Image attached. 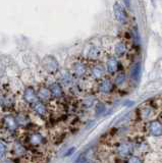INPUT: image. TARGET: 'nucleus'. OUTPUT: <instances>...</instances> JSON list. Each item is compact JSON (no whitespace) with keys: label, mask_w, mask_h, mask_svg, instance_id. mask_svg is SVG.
Segmentation results:
<instances>
[{"label":"nucleus","mask_w":162,"mask_h":163,"mask_svg":"<svg viewBox=\"0 0 162 163\" xmlns=\"http://www.w3.org/2000/svg\"><path fill=\"white\" fill-rule=\"evenodd\" d=\"M43 66L49 73L57 72L59 69V64L53 56H46L43 59Z\"/></svg>","instance_id":"1"},{"label":"nucleus","mask_w":162,"mask_h":163,"mask_svg":"<svg viewBox=\"0 0 162 163\" xmlns=\"http://www.w3.org/2000/svg\"><path fill=\"white\" fill-rule=\"evenodd\" d=\"M24 100L28 104H35L38 101V96H37V92L33 88H27L24 91Z\"/></svg>","instance_id":"2"},{"label":"nucleus","mask_w":162,"mask_h":163,"mask_svg":"<svg viewBox=\"0 0 162 163\" xmlns=\"http://www.w3.org/2000/svg\"><path fill=\"white\" fill-rule=\"evenodd\" d=\"M113 12H114V16H115L116 20L119 21V23H124L127 21V14L124 12L123 7H121L119 3H115L113 5Z\"/></svg>","instance_id":"3"},{"label":"nucleus","mask_w":162,"mask_h":163,"mask_svg":"<svg viewBox=\"0 0 162 163\" xmlns=\"http://www.w3.org/2000/svg\"><path fill=\"white\" fill-rule=\"evenodd\" d=\"M4 125L5 128L10 132H14L18 127V123L16 121V118L12 115H6L4 117Z\"/></svg>","instance_id":"4"},{"label":"nucleus","mask_w":162,"mask_h":163,"mask_svg":"<svg viewBox=\"0 0 162 163\" xmlns=\"http://www.w3.org/2000/svg\"><path fill=\"white\" fill-rule=\"evenodd\" d=\"M150 132L152 133L153 136L160 137L162 135V123L158 120H154L150 123Z\"/></svg>","instance_id":"5"},{"label":"nucleus","mask_w":162,"mask_h":163,"mask_svg":"<svg viewBox=\"0 0 162 163\" xmlns=\"http://www.w3.org/2000/svg\"><path fill=\"white\" fill-rule=\"evenodd\" d=\"M51 96H53L55 98H60L62 94H63V90L59 83H53L49 88Z\"/></svg>","instance_id":"6"},{"label":"nucleus","mask_w":162,"mask_h":163,"mask_svg":"<svg viewBox=\"0 0 162 163\" xmlns=\"http://www.w3.org/2000/svg\"><path fill=\"white\" fill-rule=\"evenodd\" d=\"M33 108H34L35 112L37 114H39L40 116H45L47 113L46 106L43 104V102L41 101H37L35 104H33Z\"/></svg>","instance_id":"7"},{"label":"nucleus","mask_w":162,"mask_h":163,"mask_svg":"<svg viewBox=\"0 0 162 163\" xmlns=\"http://www.w3.org/2000/svg\"><path fill=\"white\" fill-rule=\"evenodd\" d=\"M118 68V61L115 57H109L107 60V70L110 73H114Z\"/></svg>","instance_id":"8"},{"label":"nucleus","mask_w":162,"mask_h":163,"mask_svg":"<svg viewBox=\"0 0 162 163\" xmlns=\"http://www.w3.org/2000/svg\"><path fill=\"white\" fill-rule=\"evenodd\" d=\"M37 96H38V98L42 101H45V100H49L52 96H51V93H50V90L48 88H41L40 90L38 91V93H37Z\"/></svg>","instance_id":"9"},{"label":"nucleus","mask_w":162,"mask_h":163,"mask_svg":"<svg viewBox=\"0 0 162 163\" xmlns=\"http://www.w3.org/2000/svg\"><path fill=\"white\" fill-rule=\"evenodd\" d=\"M99 90L104 94L110 93L112 90V83L109 80H104L103 82H101L100 86H99Z\"/></svg>","instance_id":"10"},{"label":"nucleus","mask_w":162,"mask_h":163,"mask_svg":"<svg viewBox=\"0 0 162 163\" xmlns=\"http://www.w3.org/2000/svg\"><path fill=\"white\" fill-rule=\"evenodd\" d=\"M72 72L76 76L78 77H82L84 76L87 72V68L86 65H84L83 63H76L72 68Z\"/></svg>","instance_id":"11"},{"label":"nucleus","mask_w":162,"mask_h":163,"mask_svg":"<svg viewBox=\"0 0 162 163\" xmlns=\"http://www.w3.org/2000/svg\"><path fill=\"white\" fill-rule=\"evenodd\" d=\"M117 151H118V154L120 156H127V155H130L132 152V146L127 143L121 144L118 147V150Z\"/></svg>","instance_id":"12"},{"label":"nucleus","mask_w":162,"mask_h":163,"mask_svg":"<svg viewBox=\"0 0 162 163\" xmlns=\"http://www.w3.org/2000/svg\"><path fill=\"white\" fill-rule=\"evenodd\" d=\"M140 73H141V63H140V62H137V63L134 64V66H132V70H131V76L132 77V80L138 81Z\"/></svg>","instance_id":"13"},{"label":"nucleus","mask_w":162,"mask_h":163,"mask_svg":"<svg viewBox=\"0 0 162 163\" xmlns=\"http://www.w3.org/2000/svg\"><path fill=\"white\" fill-rule=\"evenodd\" d=\"M127 52V47L126 45L123 43V42H119V43H117L116 44V46H115V53L117 56H123L124 54H126Z\"/></svg>","instance_id":"14"},{"label":"nucleus","mask_w":162,"mask_h":163,"mask_svg":"<svg viewBox=\"0 0 162 163\" xmlns=\"http://www.w3.org/2000/svg\"><path fill=\"white\" fill-rule=\"evenodd\" d=\"M92 75H93L95 79H100V77L104 75V68H103L101 65H96L92 69Z\"/></svg>","instance_id":"15"},{"label":"nucleus","mask_w":162,"mask_h":163,"mask_svg":"<svg viewBox=\"0 0 162 163\" xmlns=\"http://www.w3.org/2000/svg\"><path fill=\"white\" fill-rule=\"evenodd\" d=\"M42 140L43 138L40 134H33L30 138V142L33 145H39V144L42 142Z\"/></svg>","instance_id":"16"},{"label":"nucleus","mask_w":162,"mask_h":163,"mask_svg":"<svg viewBox=\"0 0 162 163\" xmlns=\"http://www.w3.org/2000/svg\"><path fill=\"white\" fill-rule=\"evenodd\" d=\"M12 102H13L12 98L8 97L7 95H3V96H1V97H0V104H1V105L9 106V105L12 104Z\"/></svg>","instance_id":"17"},{"label":"nucleus","mask_w":162,"mask_h":163,"mask_svg":"<svg viewBox=\"0 0 162 163\" xmlns=\"http://www.w3.org/2000/svg\"><path fill=\"white\" fill-rule=\"evenodd\" d=\"M105 110H106V107L103 103H98L96 107H95V112H96L97 115H101V114L105 112Z\"/></svg>","instance_id":"18"},{"label":"nucleus","mask_w":162,"mask_h":163,"mask_svg":"<svg viewBox=\"0 0 162 163\" xmlns=\"http://www.w3.org/2000/svg\"><path fill=\"white\" fill-rule=\"evenodd\" d=\"M98 55H99V51L97 48L95 47H92L91 49H89V51H88V56L90 58H97Z\"/></svg>","instance_id":"19"},{"label":"nucleus","mask_w":162,"mask_h":163,"mask_svg":"<svg viewBox=\"0 0 162 163\" xmlns=\"http://www.w3.org/2000/svg\"><path fill=\"white\" fill-rule=\"evenodd\" d=\"M124 81H126V75H124L123 72H120L117 75L116 79H115V84L116 85H121L124 83Z\"/></svg>","instance_id":"20"},{"label":"nucleus","mask_w":162,"mask_h":163,"mask_svg":"<svg viewBox=\"0 0 162 163\" xmlns=\"http://www.w3.org/2000/svg\"><path fill=\"white\" fill-rule=\"evenodd\" d=\"M5 153H6V146L4 143L0 141V158L4 157Z\"/></svg>","instance_id":"21"},{"label":"nucleus","mask_w":162,"mask_h":163,"mask_svg":"<svg viewBox=\"0 0 162 163\" xmlns=\"http://www.w3.org/2000/svg\"><path fill=\"white\" fill-rule=\"evenodd\" d=\"M127 163H142V161H141V159L137 156H132L128 159Z\"/></svg>","instance_id":"22"},{"label":"nucleus","mask_w":162,"mask_h":163,"mask_svg":"<svg viewBox=\"0 0 162 163\" xmlns=\"http://www.w3.org/2000/svg\"><path fill=\"white\" fill-rule=\"evenodd\" d=\"M14 151H16V153L17 155H21V153L24 152V147L21 145H16L14 147Z\"/></svg>","instance_id":"23"},{"label":"nucleus","mask_w":162,"mask_h":163,"mask_svg":"<svg viewBox=\"0 0 162 163\" xmlns=\"http://www.w3.org/2000/svg\"><path fill=\"white\" fill-rule=\"evenodd\" d=\"M75 151H76V148H75V147L69 148V149L64 153V157H68V156H71V155H72L73 153H75Z\"/></svg>","instance_id":"24"},{"label":"nucleus","mask_w":162,"mask_h":163,"mask_svg":"<svg viewBox=\"0 0 162 163\" xmlns=\"http://www.w3.org/2000/svg\"><path fill=\"white\" fill-rule=\"evenodd\" d=\"M0 163H13L12 160H8V159H6V160H3V161H1Z\"/></svg>","instance_id":"25"}]
</instances>
